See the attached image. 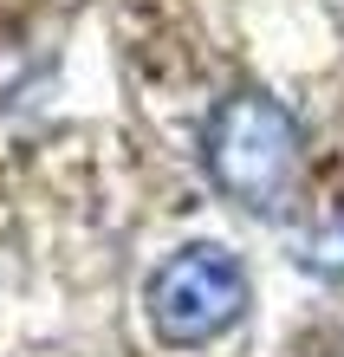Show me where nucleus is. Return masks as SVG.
<instances>
[{
	"instance_id": "f03ea898",
	"label": "nucleus",
	"mask_w": 344,
	"mask_h": 357,
	"mask_svg": "<svg viewBox=\"0 0 344 357\" xmlns=\"http://www.w3.org/2000/svg\"><path fill=\"white\" fill-rule=\"evenodd\" d=\"M247 266L234 260V247L221 241H188L176 247L143 286V319L156 331V344L169 351H202L214 338H227L247 319Z\"/></svg>"
},
{
	"instance_id": "7ed1b4c3",
	"label": "nucleus",
	"mask_w": 344,
	"mask_h": 357,
	"mask_svg": "<svg viewBox=\"0 0 344 357\" xmlns=\"http://www.w3.org/2000/svg\"><path fill=\"white\" fill-rule=\"evenodd\" d=\"M299 266L325 273V280H344V221H331V227H318V234L299 241Z\"/></svg>"
},
{
	"instance_id": "f257e3e1",
	"label": "nucleus",
	"mask_w": 344,
	"mask_h": 357,
	"mask_svg": "<svg viewBox=\"0 0 344 357\" xmlns=\"http://www.w3.org/2000/svg\"><path fill=\"white\" fill-rule=\"evenodd\" d=\"M202 169L234 208L273 215L299 176V117L273 91H234L208 111Z\"/></svg>"
}]
</instances>
